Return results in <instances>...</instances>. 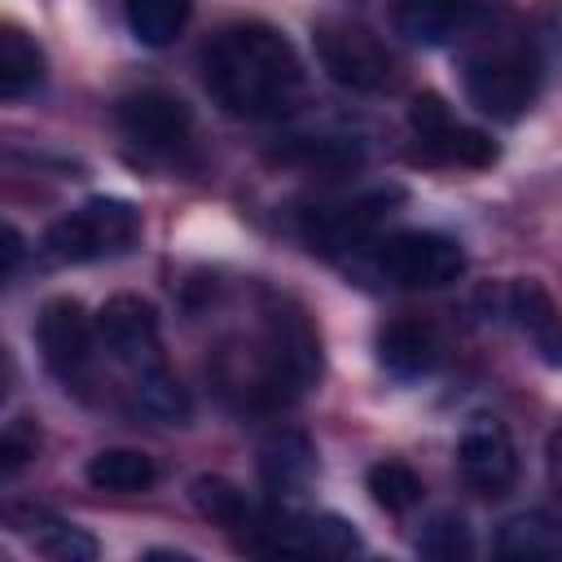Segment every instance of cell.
I'll return each instance as SVG.
<instances>
[{
	"instance_id": "cell-28",
	"label": "cell",
	"mask_w": 562,
	"mask_h": 562,
	"mask_svg": "<svg viewBox=\"0 0 562 562\" xmlns=\"http://www.w3.org/2000/svg\"><path fill=\"white\" fill-rule=\"evenodd\" d=\"M18 259H22V233L9 224V228H4V277L18 272Z\"/></svg>"
},
{
	"instance_id": "cell-12",
	"label": "cell",
	"mask_w": 562,
	"mask_h": 562,
	"mask_svg": "<svg viewBox=\"0 0 562 562\" xmlns=\"http://www.w3.org/2000/svg\"><path fill=\"white\" fill-rule=\"evenodd\" d=\"M457 465H461V479L479 496H505L518 479V448L496 417H474L461 430Z\"/></svg>"
},
{
	"instance_id": "cell-16",
	"label": "cell",
	"mask_w": 562,
	"mask_h": 562,
	"mask_svg": "<svg viewBox=\"0 0 562 562\" xmlns=\"http://www.w3.org/2000/svg\"><path fill=\"white\" fill-rule=\"evenodd\" d=\"M9 518H13V527L35 536L40 553H48L57 562H88V558H97V540L83 527L66 522V518H57V514H48L40 505H18V509H9Z\"/></svg>"
},
{
	"instance_id": "cell-29",
	"label": "cell",
	"mask_w": 562,
	"mask_h": 562,
	"mask_svg": "<svg viewBox=\"0 0 562 562\" xmlns=\"http://www.w3.org/2000/svg\"><path fill=\"white\" fill-rule=\"evenodd\" d=\"M549 474H553V483H558V492H562V430L549 439Z\"/></svg>"
},
{
	"instance_id": "cell-18",
	"label": "cell",
	"mask_w": 562,
	"mask_h": 562,
	"mask_svg": "<svg viewBox=\"0 0 562 562\" xmlns=\"http://www.w3.org/2000/svg\"><path fill=\"white\" fill-rule=\"evenodd\" d=\"M378 360L400 373V378H413V373H426L435 360H439V342L430 334V325L422 321H391L382 334H378Z\"/></svg>"
},
{
	"instance_id": "cell-10",
	"label": "cell",
	"mask_w": 562,
	"mask_h": 562,
	"mask_svg": "<svg viewBox=\"0 0 562 562\" xmlns=\"http://www.w3.org/2000/svg\"><path fill=\"white\" fill-rule=\"evenodd\" d=\"M35 338L44 351V364L66 386H79L92 369V321L75 299H48L35 321Z\"/></svg>"
},
{
	"instance_id": "cell-23",
	"label": "cell",
	"mask_w": 562,
	"mask_h": 562,
	"mask_svg": "<svg viewBox=\"0 0 562 562\" xmlns=\"http://www.w3.org/2000/svg\"><path fill=\"white\" fill-rule=\"evenodd\" d=\"M136 404H140V413H149L154 422H167V426H180L189 417V391L180 386V378L167 364L136 378Z\"/></svg>"
},
{
	"instance_id": "cell-15",
	"label": "cell",
	"mask_w": 562,
	"mask_h": 562,
	"mask_svg": "<svg viewBox=\"0 0 562 562\" xmlns=\"http://www.w3.org/2000/svg\"><path fill=\"white\" fill-rule=\"evenodd\" d=\"M316 470V452H312V439L303 430H277L263 439L259 448V479L268 492L277 496H294L307 487Z\"/></svg>"
},
{
	"instance_id": "cell-8",
	"label": "cell",
	"mask_w": 562,
	"mask_h": 562,
	"mask_svg": "<svg viewBox=\"0 0 562 562\" xmlns=\"http://www.w3.org/2000/svg\"><path fill=\"white\" fill-rule=\"evenodd\" d=\"M408 127H413L417 154H422L426 162L487 167V162L496 158V145H492L479 127H465V123L443 105V97H435V92L413 97V105H408Z\"/></svg>"
},
{
	"instance_id": "cell-14",
	"label": "cell",
	"mask_w": 562,
	"mask_h": 562,
	"mask_svg": "<svg viewBox=\"0 0 562 562\" xmlns=\"http://www.w3.org/2000/svg\"><path fill=\"white\" fill-rule=\"evenodd\" d=\"M505 312L514 316L518 334L536 347V356L562 369V312L540 281H514L505 294Z\"/></svg>"
},
{
	"instance_id": "cell-9",
	"label": "cell",
	"mask_w": 562,
	"mask_h": 562,
	"mask_svg": "<svg viewBox=\"0 0 562 562\" xmlns=\"http://www.w3.org/2000/svg\"><path fill=\"white\" fill-rule=\"evenodd\" d=\"M97 338L132 378L154 373V369L167 364L162 360V338H158V312L136 294H114L97 312Z\"/></svg>"
},
{
	"instance_id": "cell-19",
	"label": "cell",
	"mask_w": 562,
	"mask_h": 562,
	"mask_svg": "<svg viewBox=\"0 0 562 562\" xmlns=\"http://www.w3.org/2000/svg\"><path fill=\"white\" fill-rule=\"evenodd\" d=\"M44 83V53L40 44L18 31V26H4L0 31V97H26L31 88Z\"/></svg>"
},
{
	"instance_id": "cell-27",
	"label": "cell",
	"mask_w": 562,
	"mask_h": 562,
	"mask_svg": "<svg viewBox=\"0 0 562 562\" xmlns=\"http://www.w3.org/2000/svg\"><path fill=\"white\" fill-rule=\"evenodd\" d=\"M40 448V430L31 422H9L4 435H0V470L4 474H18Z\"/></svg>"
},
{
	"instance_id": "cell-6",
	"label": "cell",
	"mask_w": 562,
	"mask_h": 562,
	"mask_svg": "<svg viewBox=\"0 0 562 562\" xmlns=\"http://www.w3.org/2000/svg\"><path fill=\"white\" fill-rule=\"evenodd\" d=\"M373 268L404 290H439L448 281H457L465 272V250L443 237V233H426V228H400L386 241H378L373 250Z\"/></svg>"
},
{
	"instance_id": "cell-17",
	"label": "cell",
	"mask_w": 562,
	"mask_h": 562,
	"mask_svg": "<svg viewBox=\"0 0 562 562\" xmlns=\"http://www.w3.org/2000/svg\"><path fill=\"white\" fill-rule=\"evenodd\" d=\"M496 553L514 558V562H544L562 553V518L531 509V514H514L501 536H496Z\"/></svg>"
},
{
	"instance_id": "cell-26",
	"label": "cell",
	"mask_w": 562,
	"mask_h": 562,
	"mask_svg": "<svg viewBox=\"0 0 562 562\" xmlns=\"http://www.w3.org/2000/svg\"><path fill=\"white\" fill-rule=\"evenodd\" d=\"M277 158L281 162H299V167H316V171H347V167L360 162V149H356V140H338V136H321V140L299 136Z\"/></svg>"
},
{
	"instance_id": "cell-25",
	"label": "cell",
	"mask_w": 562,
	"mask_h": 562,
	"mask_svg": "<svg viewBox=\"0 0 562 562\" xmlns=\"http://www.w3.org/2000/svg\"><path fill=\"white\" fill-rule=\"evenodd\" d=\"M417 553H422V558H435V562L470 558V553H474L470 527H465L457 514H435V518L417 531Z\"/></svg>"
},
{
	"instance_id": "cell-1",
	"label": "cell",
	"mask_w": 562,
	"mask_h": 562,
	"mask_svg": "<svg viewBox=\"0 0 562 562\" xmlns=\"http://www.w3.org/2000/svg\"><path fill=\"white\" fill-rule=\"evenodd\" d=\"M202 79L233 119H281L307 88L299 53L263 22L224 26L202 53Z\"/></svg>"
},
{
	"instance_id": "cell-7",
	"label": "cell",
	"mask_w": 562,
	"mask_h": 562,
	"mask_svg": "<svg viewBox=\"0 0 562 562\" xmlns=\"http://www.w3.org/2000/svg\"><path fill=\"white\" fill-rule=\"evenodd\" d=\"M395 202H400V189H369V193H356V198L316 202L299 215V237L321 255L356 250L378 233V224L386 220V211Z\"/></svg>"
},
{
	"instance_id": "cell-21",
	"label": "cell",
	"mask_w": 562,
	"mask_h": 562,
	"mask_svg": "<svg viewBox=\"0 0 562 562\" xmlns=\"http://www.w3.org/2000/svg\"><path fill=\"white\" fill-rule=\"evenodd\" d=\"M154 479H158L154 461L136 448H105L88 461V483L101 492H145L154 487Z\"/></svg>"
},
{
	"instance_id": "cell-11",
	"label": "cell",
	"mask_w": 562,
	"mask_h": 562,
	"mask_svg": "<svg viewBox=\"0 0 562 562\" xmlns=\"http://www.w3.org/2000/svg\"><path fill=\"white\" fill-rule=\"evenodd\" d=\"M119 127L127 140H136L140 149H154V154H176L189 132H193V114L180 97L162 92V88H140V92H127L114 110Z\"/></svg>"
},
{
	"instance_id": "cell-3",
	"label": "cell",
	"mask_w": 562,
	"mask_h": 562,
	"mask_svg": "<svg viewBox=\"0 0 562 562\" xmlns=\"http://www.w3.org/2000/svg\"><path fill=\"white\" fill-rule=\"evenodd\" d=\"M540 92V57L531 40L492 35L483 48L465 57V97L479 114L514 123Z\"/></svg>"
},
{
	"instance_id": "cell-13",
	"label": "cell",
	"mask_w": 562,
	"mask_h": 562,
	"mask_svg": "<svg viewBox=\"0 0 562 562\" xmlns=\"http://www.w3.org/2000/svg\"><path fill=\"white\" fill-rule=\"evenodd\" d=\"M496 0H395V26L413 44H448L487 26Z\"/></svg>"
},
{
	"instance_id": "cell-4",
	"label": "cell",
	"mask_w": 562,
	"mask_h": 562,
	"mask_svg": "<svg viewBox=\"0 0 562 562\" xmlns=\"http://www.w3.org/2000/svg\"><path fill=\"white\" fill-rule=\"evenodd\" d=\"M140 237V215L123 198H92L79 211L61 215L44 233V250L61 263H92V259H114L132 250Z\"/></svg>"
},
{
	"instance_id": "cell-2",
	"label": "cell",
	"mask_w": 562,
	"mask_h": 562,
	"mask_svg": "<svg viewBox=\"0 0 562 562\" xmlns=\"http://www.w3.org/2000/svg\"><path fill=\"white\" fill-rule=\"evenodd\" d=\"M224 391H237L246 408H285L294 404L321 373V342L299 307L285 299L263 307L255 338L224 347L215 364Z\"/></svg>"
},
{
	"instance_id": "cell-22",
	"label": "cell",
	"mask_w": 562,
	"mask_h": 562,
	"mask_svg": "<svg viewBox=\"0 0 562 562\" xmlns=\"http://www.w3.org/2000/svg\"><path fill=\"white\" fill-rule=\"evenodd\" d=\"M193 505H198V514H206L211 522H220L224 531H246V522L255 518V505L228 483V479H215V474H202V479H193Z\"/></svg>"
},
{
	"instance_id": "cell-20",
	"label": "cell",
	"mask_w": 562,
	"mask_h": 562,
	"mask_svg": "<svg viewBox=\"0 0 562 562\" xmlns=\"http://www.w3.org/2000/svg\"><path fill=\"white\" fill-rule=\"evenodd\" d=\"M123 13H127L132 35L145 48H167L184 31L193 0H123Z\"/></svg>"
},
{
	"instance_id": "cell-5",
	"label": "cell",
	"mask_w": 562,
	"mask_h": 562,
	"mask_svg": "<svg viewBox=\"0 0 562 562\" xmlns=\"http://www.w3.org/2000/svg\"><path fill=\"white\" fill-rule=\"evenodd\" d=\"M312 48H316V61L325 66V75L351 92H386L395 83V57L360 22L321 18L312 26Z\"/></svg>"
},
{
	"instance_id": "cell-24",
	"label": "cell",
	"mask_w": 562,
	"mask_h": 562,
	"mask_svg": "<svg viewBox=\"0 0 562 562\" xmlns=\"http://www.w3.org/2000/svg\"><path fill=\"white\" fill-rule=\"evenodd\" d=\"M364 483H369V496L386 509V514H404V509H413L417 501H422V479L404 465V461H378V465H369V474H364Z\"/></svg>"
}]
</instances>
